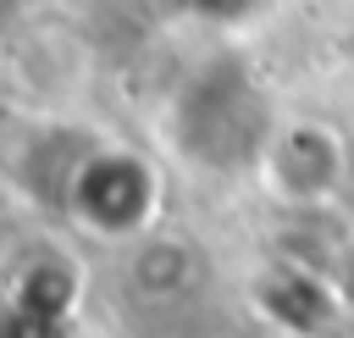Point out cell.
Instances as JSON below:
<instances>
[{
	"mask_svg": "<svg viewBox=\"0 0 354 338\" xmlns=\"http://www.w3.org/2000/svg\"><path fill=\"white\" fill-rule=\"evenodd\" d=\"M149 205H155V183H149V166L133 155H88L72 177V211L94 233L122 238L144 227Z\"/></svg>",
	"mask_w": 354,
	"mask_h": 338,
	"instance_id": "6da1fadb",
	"label": "cell"
}]
</instances>
